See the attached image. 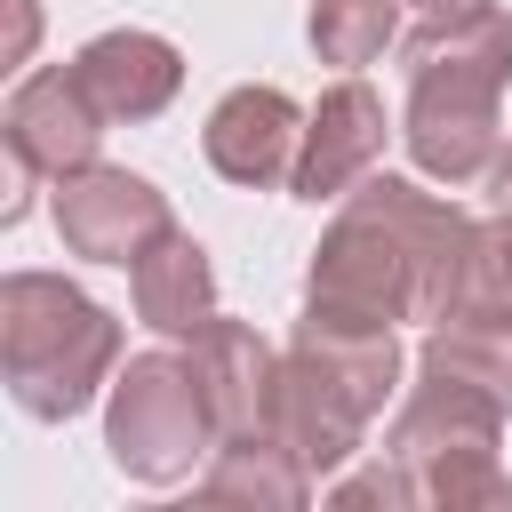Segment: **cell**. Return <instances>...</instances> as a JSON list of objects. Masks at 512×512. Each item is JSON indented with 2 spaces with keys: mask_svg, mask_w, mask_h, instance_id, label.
I'll use <instances>...</instances> for the list:
<instances>
[{
  "mask_svg": "<svg viewBox=\"0 0 512 512\" xmlns=\"http://www.w3.org/2000/svg\"><path fill=\"white\" fill-rule=\"evenodd\" d=\"M72 72H80V88L96 96V112H104L112 128H136V120H160V112L176 104V88H184V48L160 40V32H144V24H112V32L80 40Z\"/></svg>",
  "mask_w": 512,
  "mask_h": 512,
  "instance_id": "cell-11",
  "label": "cell"
},
{
  "mask_svg": "<svg viewBox=\"0 0 512 512\" xmlns=\"http://www.w3.org/2000/svg\"><path fill=\"white\" fill-rule=\"evenodd\" d=\"M320 496H328V504H384V512H408V504H416V488H408V472H400L392 456H376V464H360V472L344 464Z\"/></svg>",
  "mask_w": 512,
  "mask_h": 512,
  "instance_id": "cell-19",
  "label": "cell"
},
{
  "mask_svg": "<svg viewBox=\"0 0 512 512\" xmlns=\"http://www.w3.org/2000/svg\"><path fill=\"white\" fill-rule=\"evenodd\" d=\"M488 200H496V208H512V144H504V152H496V168H488Z\"/></svg>",
  "mask_w": 512,
  "mask_h": 512,
  "instance_id": "cell-20",
  "label": "cell"
},
{
  "mask_svg": "<svg viewBox=\"0 0 512 512\" xmlns=\"http://www.w3.org/2000/svg\"><path fill=\"white\" fill-rule=\"evenodd\" d=\"M288 360H296L352 424H376L384 400L400 392V368H408V352H400V336H392L384 320H336V312H304L296 336H288Z\"/></svg>",
  "mask_w": 512,
  "mask_h": 512,
  "instance_id": "cell-8",
  "label": "cell"
},
{
  "mask_svg": "<svg viewBox=\"0 0 512 512\" xmlns=\"http://www.w3.org/2000/svg\"><path fill=\"white\" fill-rule=\"evenodd\" d=\"M416 368L456 376V384H472V392H488V400H504V408H512V312L448 304L440 320H424Z\"/></svg>",
  "mask_w": 512,
  "mask_h": 512,
  "instance_id": "cell-15",
  "label": "cell"
},
{
  "mask_svg": "<svg viewBox=\"0 0 512 512\" xmlns=\"http://www.w3.org/2000/svg\"><path fill=\"white\" fill-rule=\"evenodd\" d=\"M56 240L80 256V264H136L176 216H168V192L136 168H112V160H88L56 184Z\"/></svg>",
  "mask_w": 512,
  "mask_h": 512,
  "instance_id": "cell-6",
  "label": "cell"
},
{
  "mask_svg": "<svg viewBox=\"0 0 512 512\" xmlns=\"http://www.w3.org/2000/svg\"><path fill=\"white\" fill-rule=\"evenodd\" d=\"M416 16H456V8H472V0H408Z\"/></svg>",
  "mask_w": 512,
  "mask_h": 512,
  "instance_id": "cell-22",
  "label": "cell"
},
{
  "mask_svg": "<svg viewBox=\"0 0 512 512\" xmlns=\"http://www.w3.org/2000/svg\"><path fill=\"white\" fill-rule=\"evenodd\" d=\"M8 8H16V64H24V56H32V32H40V16H32V0H8Z\"/></svg>",
  "mask_w": 512,
  "mask_h": 512,
  "instance_id": "cell-21",
  "label": "cell"
},
{
  "mask_svg": "<svg viewBox=\"0 0 512 512\" xmlns=\"http://www.w3.org/2000/svg\"><path fill=\"white\" fill-rule=\"evenodd\" d=\"M296 144H304V104L272 80H248L232 96H216L208 128H200V152L224 184L240 192H272L296 176Z\"/></svg>",
  "mask_w": 512,
  "mask_h": 512,
  "instance_id": "cell-10",
  "label": "cell"
},
{
  "mask_svg": "<svg viewBox=\"0 0 512 512\" xmlns=\"http://www.w3.org/2000/svg\"><path fill=\"white\" fill-rule=\"evenodd\" d=\"M504 80H512V16L472 0L456 16H424L408 32V104L400 144L432 184H480L504 152Z\"/></svg>",
  "mask_w": 512,
  "mask_h": 512,
  "instance_id": "cell-2",
  "label": "cell"
},
{
  "mask_svg": "<svg viewBox=\"0 0 512 512\" xmlns=\"http://www.w3.org/2000/svg\"><path fill=\"white\" fill-rule=\"evenodd\" d=\"M424 384L392 408V432H384V456L408 472L416 504L424 512H496L512 504V472H504V400L456 384V376H432L416 368Z\"/></svg>",
  "mask_w": 512,
  "mask_h": 512,
  "instance_id": "cell-4",
  "label": "cell"
},
{
  "mask_svg": "<svg viewBox=\"0 0 512 512\" xmlns=\"http://www.w3.org/2000/svg\"><path fill=\"white\" fill-rule=\"evenodd\" d=\"M472 216L440 192H424L416 176H360L312 264H304V312H336V320H440L464 296L472 272Z\"/></svg>",
  "mask_w": 512,
  "mask_h": 512,
  "instance_id": "cell-1",
  "label": "cell"
},
{
  "mask_svg": "<svg viewBox=\"0 0 512 512\" xmlns=\"http://www.w3.org/2000/svg\"><path fill=\"white\" fill-rule=\"evenodd\" d=\"M104 128H112V120L96 112V96L80 88L72 64L24 72V80L8 88V112H0V144H8L40 184H64L72 168L104 160Z\"/></svg>",
  "mask_w": 512,
  "mask_h": 512,
  "instance_id": "cell-7",
  "label": "cell"
},
{
  "mask_svg": "<svg viewBox=\"0 0 512 512\" xmlns=\"http://www.w3.org/2000/svg\"><path fill=\"white\" fill-rule=\"evenodd\" d=\"M184 352H192V368H200V384H208L216 424H224V432H264L272 384H280V352H272L248 320H232V312H216Z\"/></svg>",
  "mask_w": 512,
  "mask_h": 512,
  "instance_id": "cell-13",
  "label": "cell"
},
{
  "mask_svg": "<svg viewBox=\"0 0 512 512\" xmlns=\"http://www.w3.org/2000/svg\"><path fill=\"white\" fill-rule=\"evenodd\" d=\"M264 432L272 440H288L296 456H304V472L312 480H336L352 456H360V440H368V424H352L288 352H280V384H272V416H264Z\"/></svg>",
  "mask_w": 512,
  "mask_h": 512,
  "instance_id": "cell-16",
  "label": "cell"
},
{
  "mask_svg": "<svg viewBox=\"0 0 512 512\" xmlns=\"http://www.w3.org/2000/svg\"><path fill=\"white\" fill-rule=\"evenodd\" d=\"M304 32H312V56L320 64L360 72V64H376L400 40V0H312Z\"/></svg>",
  "mask_w": 512,
  "mask_h": 512,
  "instance_id": "cell-17",
  "label": "cell"
},
{
  "mask_svg": "<svg viewBox=\"0 0 512 512\" xmlns=\"http://www.w3.org/2000/svg\"><path fill=\"white\" fill-rule=\"evenodd\" d=\"M128 304H136V320H144L152 336L192 344V336L216 320V264H208V248H200L184 224H168V232L128 264Z\"/></svg>",
  "mask_w": 512,
  "mask_h": 512,
  "instance_id": "cell-12",
  "label": "cell"
},
{
  "mask_svg": "<svg viewBox=\"0 0 512 512\" xmlns=\"http://www.w3.org/2000/svg\"><path fill=\"white\" fill-rule=\"evenodd\" d=\"M312 488L320 480L304 472V456L288 440H272V432H224L208 472H200L208 504H256V512H304Z\"/></svg>",
  "mask_w": 512,
  "mask_h": 512,
  "instance_id": "cell-14",
  "label": "cell"
},
{
  "mask_svg": "<svg viewBox=\"0 0 512 512\" xmlns=\"http://www.w3.org/2000/svg\"><path fill=\"white\" fill-rule=\"evenodd\" d=\"M224 424L208 408V384L192 368V352H128L112 392H104V456L144 480V488H176L216 456Z\"/></svg>",
  "mask_w": 512,
  "mask_h": 512,
  "instance_id": "cell-5",
  "label": "cell"
},
{
  "mask_svg": "<svg viewBox=\"0 0 512 512\" xmlns=\"http://www.w3.org/2000/svg\"><path fill=\"white\" fill-rule=\"evenodd\" d=\"M456 304L512 312V208H496V216L472 232V272H464V296H456Z\"/></svg>",
  "mask_w": 512,
  "mask_h": 512,
  "instance_id": "cell-18",
  "label": "cell"
},
{
  "mask_svg": "<svg viewBox=\"0 0 512 512\" xmlns=\"http://www.w3.org/2000/svg\"><path fill=\"white\" fill-rule=\"evenodd\" d=\"M120 376V320L72 288L64 272H8L0 280V384L24 416L64 424L104 400Z\"/></svg>",
  "mask_w": 512,
  "mask_h": 512,
  "instance_id": "cell-3",
  "label": "cell"
},
{
  "mask_svg": "<svg viewBox=\"0 0 512 512\" xmlns=\"http://www.w3.org/2000/svg\"><path fill=\"white\" fill-rule=\"evenodd\" d=\"M384 136H392L384 96H376L360 72H344V80L320 88V104L304 112V144H296V176H288V192L312 200V208H320V200H344L360 176H376Z\"/></svg>",
  "mask_w": 512,
  "mask_h": 512,
  "instance_id": "cell-9",
  "label": "cell"
}]
</instances>
